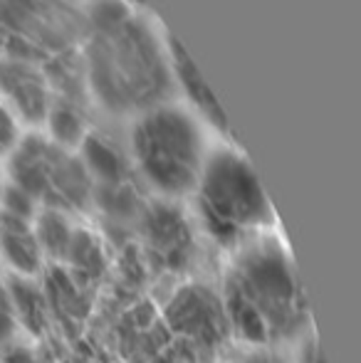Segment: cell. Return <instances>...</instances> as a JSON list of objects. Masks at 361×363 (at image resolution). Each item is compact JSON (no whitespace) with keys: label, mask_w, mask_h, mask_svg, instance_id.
<instances>
[{"label":"cell","mask_w":361,"mask_h":363,"mask_svg":"<svg viewBox=\"0 0 361 363\" xmlns=\"http://www.w3.org/2000/svg\"><path fill=\"white\" fill-rule=\"evenodd\" d=\"M0 99L18 116V121L45 124L52 106L50 77L35 62L23 57L0 60Z\"/></svg>","instance_id":"cell-8"},{"label":"cell","mask_w":361,"mask_h":363,"mask_svg":"<svg viewBox=\"0 0 361 363\" xmlns=\"http://www.w3.org/2000/svg\"><path fill=\"white\" fill-rule=\"evenodd\" d=\"M5 363H33V359H30V354H25L23 349H13L5 354Z\"/></svg>","instance_id":"cell-18"},{"label":"cell","mask_w":361,"mask_h":363,"mask_svg":"<svg viewBox=\"0 0 361 363\" xmlns=\"http://www.w3.org/2000/svg\"><path fill=\"white\" fill-rule=\"evenodd\" d=\"M129 151L144 183L164 198L193 193L206 163L198 121L174 104H159L134 116Z\"/></svg>","instance_id":"cell-3"},{"label":"cell","mask_w":361,"mask_h":363,"mask_svg":"<svg viewBox=\"0 0 361 363\" xmlns=\"http://www.w3.org/2000/svg\"><path fill=\"white\" fill-rule=\"evenodd\" d=\"M131 3H144V0H131Z\"/></svg>","instance_id":"cell-20"},{"label":"cell","mask_w":361,"mask_h":363,"mask_svg":"<svg viewBox=\"0 0 361 363\" xmlns=\"http://www.w3.org/2000/svg\"><path fill=\"white\" fill-rule=\"evenodd\" d=\"M10 181L43 211L74 216L94 201V181L82 156L50 136L30 134L18 141L10 151Z\"/></svg>","instance_id":"cell-5"},{"label":"cell","mask_w":361,"mask_h":363,"mask_svg":"<svg viewBox=\"0 0 361 363\" xmlns=\"http://www.w3.org/2000/svg\"><path fill=\"white\" fill-rule=\"evenodd\" d=\"M0 191H3V176H0Z\"/></svg>","instance_id":"cell-19"},{"label":"cell","mask_w":361,"mask_h":363,"mask_svg":"<svg viewBox=\"0 0 361 363\" xmlns=\"http://www.w3.org/2000/svg\"><path fill=\"white\" fill-rule=\"evenodd\" d=\"M20 141V121L0 99V156H8Z\"/></svg>","instance_id":"cell-16"},{"label":"cell","mask_w":361,"mask_h":363,"mask_svg":"<svg viewBox=\"0 0 361 363\" xmlns=\"http://www.w3.org/2000/svg\"><path fill=\"white\" fill-rule=\"evenodd\" d=\"M0 257L8 262L15 277H35L45 264L35 220H23L0 213Z\"/></svg>","instance_id":"cell-9"},{"label":"cell","mask_w":361,"mask_h":363,"mask_svg":"<svg viewBox=\"0 0 361 363\" xmlns=\"http://www.w3.org/2000/svg\"><path fill=\"white\" fill-rule=\"evenodd\" d=\"M0 213L23 220H35L38 218V203L28 193H23L10 183V186H3V191H0Z\"/></svg>","instance_id":"cell-15"},{"label":"cell","mask_w":361,"mask_h":363,"mask_svg":"<svg viewBox=\"0 0 361 363\" xmlns=\"http://www.w3.org/2000/svg\"><path fill=\"white\" fill-rule=\"evenodd\" d=\"M45 124L50 129V139L65 148L82 144L84 136H87V116H84L82 104L74 96L52 99Z\"/></svg>","instance_id":"cell-12"},{"label":"cell","mask_w":361,"mask_h":363,"mask_svg":"<svg viewBox=\"0 0 361 363\" xmlns=\"http://www.w3.org/2000/svg\"><path fill=\"white\" fill-rule=\"evenodd\" d=\"M166 55H169L171 77H174V82L183 89V94L188 96L193 109H196L198 114H203V119L211 126H216L218 131H226L228 134L226 116H223L221 106H218L216 96L211 94V89L206 86V82L201 79L196 65H193L191 57L186 55V50H183L174 38H169L166 40Z\"/></svg>","instance_id":"cell-10"},{"label":"cell","mask_w":361,"mask_h":363,"mask_svg":"<svg viewBox=\"0 0 361 363\" xmlns=\"http://www.w3.org/2000/svg\"><path fill=\"white\" fill-rule=\"evenodd\" d=\"M166 324L201 359L221 351L233 336L221 291L203 282H188L174 291L166 304Z\"/></svg>","instance_id":"cell-6"},{"label":"cell","mask_w":361,"mask_h":363,"mask_svg":"<svg viewBox=\"0 0 361 363\" xmlns=\"http://www.w3.org/2000/svg\"><path fill=\"white\" fill-rule=\"evenodd\" d=\"M65 262H70V267H72L74 282H79V284L91 282V279L99 277L101 269H104V250H101L99 240H96L94 235L77 228L62 264Z\"/></svg>","instance_id":"cell-13"},{"label":"cell","mask_w":361,"mask_h":363,"mask_svg":"<svg viewBox=\"0 0 361 363\" xmlns=\"http://www.w3.org/2000/svg\"><path fill=\"white\" fill-rule=\"evenodd\" d=\"M74 225L70 216L55 211H43L35 218V233H38L40 247H43L45 257H52L57 262H62L65 255H67L70 245L74 238Z\"/></svg>","instance_id":"cell-14"},{"label":"cell","mask_w":361,"mask_h":363,"mask_svg":"<svg viewBox=\"0 0 361 363\" xmlns=\"http://www.w3.org/2000/svg\"><path fill=\"white\" fill-rule=\"evenodd\" d=\"M136 225L156 267L164 272H181L188 267L196 252V240L188 220L174 203L156 201L144 206Z\"/></svg>","instance_id":"cell-7"},{"label":"cell","mask_w":361,"mask_h":363,"mask_svg":"<svg viewBox=\"0 0 361 363\" xmlns=\"http://www.w3.org/2000/svg\"><path fill=\"white\" fill-rule=\"evenodd\" d=\"M89 23L84 77L101 109L114 116H139L151 106L166 104L174 77L159 35L124 0H96Z\"/></svg>","instance_id":"cell-1"},{"label":"cell","mask_w":361,"mask_h":363,"mask_svg":"<svg viewBox=\"0 0 361 363\" xmlns=\"http://www.w3.org/2000/svg\"><path fill=\"white\" fill-rule=\"evenodd\" d=\"M10 301H13L15 321L40 336L48 329V294L30 277H13L8 282Z\"/></svg>","instance_id":"cell-11"},{"label":"cell","mask_w":361,"mask_h":363,"mask_svg":"<svg viewBox=\"0 0 361 363\" xmlns=\"http://www.w3.org/2000/svg\"><path fill=\"white\" fill-rule=\"evenodd\" d=\"M193 193L203 230L221 247H238L272 220L255 171L233 148H216L206 156Z\"/></svg>","instance_id":"cell-4"},{"label":"cell","mask_w":361,"mask_h":363,"mask_svg":"<svg viewBox=\"0 0 361 363\" xmlns=\"http://www.w3.org/2000/svg\"><path fill=\"white\" fill-rule=\"evenodd\" d=\"M15 329H18V321H15L10 291H8V284L0 279V346H8L10 341H13Z\"/></svg>","instance_id":"cell-17"},{"label":"cell","mask_w":361,"mask_h":363,"mask_svg":"<svg viewBox=\"0 0 361 363\" xmlns=\"http://www.w3.org/2000/svg\"><path fill=\"white\" fill-rule=\"evenodd\" d=\"M235 250L221 294L233 334L250 344H279L302 334L307 304L282 245L250 238Z\"/></svg>","instance_id":"cell-2"}]
</instances>
